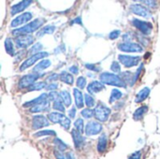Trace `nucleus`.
Here are the masks:
<instances>
[{
    "instance_id": "nucleus-53",
    "label": "nucleus",
    "mask_w": 160,
    "mask_h": 159,
    "mask_svg": "<svg viewBox=\"0 0 160 159\" xmlns=\"http://www.w3.org/2000/svg\"><path fill=\"white\" fill-rule=\"evenodd\" d=\"M73 23H79V24H82V20H81V18L80 17H78V18H76V19H74L72 22H71V24H73Z\"/></svg>"
},
{
    "instance_id": "nucleus-41",
    "label": "nucleus",
    "mask_w": 160,
    "mask_h": 159,
    "mask_svg": "<svg viewBox=\"0 0 160 159\" xmlns=\"http://www.w3.org/2000/svg\"><path fill=\"white\" fill-rule=\"evenodd\" d=\"M111 69L113 73H120L121 71V66H120V63L119 62H112V66H111Z\"/></svg>"
},
{
    "instance_id": "nucleus-10",
    "label": "nucleus",
    "mask_w": 160,
    "mask_h": 159,
    "mask_svg": "<svg viewBox=\"0 0 160 159\" xmlns=\"http://www.w3.org/2000/svg\"><path fill=\"white\" fill-rule=\"evenodd\" d=\"M35 37L32 35H23L15 38V44L19 49H25L30 45H34Z\"/></svg>"
},
{
    "instance_id": "nucleus-1",
    "label": "nucleus",
    "mask_w": 160,
    "mask_h": 159,
    "mask_svg": "<svg viewBox=\"0 0 160 159\" xmlns=\"http://www.w3.org/2000/svg\"><path fill=\"white\" fill-rule=\"evenodd\" d=\"M45 23V20L38 18V19H35L33 21H31L30 22L26 23L25 25H23L22 27L14 29L11 34L14 37H20V36H23V35H29L32 34L35 31H38L40 28H42V25Z\"/></svg>"
},
{
    "instance_id": "nucleus-2",
    "label": "nucleus",
    "mask_w": 160,
    "mask_h": 159,
    "mask_svg": "<svg viewBox=\"0 0 160 159\" xmlns=\"http://www.w3.org/2000/svg\"><path fill=\"white\" fill-rule=\"evenodd\" d=\"M99 80L103 84L107 85H112L115 87H121V88H126L127 83L120 78V76L111 73V72H102L99 75Z\"/></svg>"
},
{
    "instance_id": "nucleus-29",
    "label": "nucleus",
    "mask_w": 160,
    "mask_h": 159,
    "mask_svg": "<svg viewBox=\"0 0 160 159\" xmlns=\"http://www.w3.org/2000/svg\"><path fill=\"white\" fill-rule=\"evenodd\" d=\"M54 157L56 159H75L72 153H64L57 149L54 150Z\"/></svg>"
},
{
    "instance_id": "nucleus-6",
    "label": "nucleus",
    "mask_w": 160,
    "mask_h": 159,
    "mask_svg": "<svg viewBox=\"0 0 160 159\" xmlns=\"http://www.w3.org/2000/svg\"><path fill=\"white\" fill-rule=\"evenodd\" d=\"M131 23L134 27H136L142 35L143 36H149L152 33L153 30V24L150 22L142 21L140 19H132Z\"/></svg>"
},
{
    "instance_id": "nucleus-23",
    "label": "nucleus",
    "mask_w": 160,
    "mask_h": 159,
    "mask_svg": "<svg viewBox=\"0 0 160 159\" xmlns=\"http://www.w3.org/2000/svg\"><path fill=\"white\" fill-rule=\"evenodd\" d=\"M56 30V27L55 25H46V26H43L42 28H40L38 32H37V37H42L44 35H52L54 33V31Z\"/></svg>"
},
{
    "instance_id": "nucleus-7",
    "label": "nucleus",
    "mask_w": 160,
    "mask_h": 159,
    "mask_svg": "<svg viewBox=\"0 0 160 159\" xmlns=\"http://www.w3.org/2000/svg\"><path fill=\"white\" fill-rule=\"evenodd\" d=\"M119 63L124 65L126 67H133L139 65V63L142 61L141 56H132L128 54H119L118 55Z\"/></svg>"
},
{
    "instance_id": "nucleus-47",
    "label": "nucleus",
    "mask_w": 160,
    "mask_h": 159,
    "mask_svg": "<svg viewBox=\"0 0 160 159\" xmlns=\"http://www.w3.org/2000/svg\"><path fill=\"white\" fill-rule=\"evenodd\" d=\"M47 90H49L50 92H52V91H55L57 88H58V83L57 82H51L50 84H48L47 85Z\"/></svg>"
},
{
    "instance_id": "nucleus-52",
    "label": "nucleus",
    "mask_w": 160,
    "mask_h": 159,
    "mask_svg": "<svg viewBox=\"0 0 160 159\" xmlns=\"http://www.w3.org/2000/svg\"><path fill=\"white\" fill-rule=\"evenodd\" d=\"M69 71L72 73V74H78L79 73V68H78V67L77 66H75V65H73V66H71L70 67H69Z\"/></svg>"
},
{
    "instance_id": "nucleus-14",
    "label": "nucleus",
    "mask_w": 160,
    "mask_h": 159,
    "mask_svg": "<svg viewBox=\"0 0 160 159\" xmlns=\"http://www.w3.org/2000/svg\"><path fill=\"white\" fill-rule=\"evenodd\" d=\"M31 3H32L31 0H23V1H21V2L13 5L10 7V15L11 16H14L15 14H18L20 12H22V10H24L27 7H29V5Z\"/></svg>"
},
{
    "instance_id": "nucleus-9",
    "label": "nucleus",
    "mask_w": 160,
    "mask_h": 159,
    "mask_svg": "<svg viewBox=\"0 0 160 159\" xmlns=\"http://www.w3.org/2000/svg\"><path fill=\"white\" fill-rule=\"evenodd\" d=\"M103 130V127L102 125L98 122V121H89L86 125H85V134L88 137H92V136H96L99 133H101Z\"/></svg>"
},
{
    "instance_id": "nucleus-8",
    "label": "nucleus",
    "mask_w": 160,
    "mask_h": 159,
    "mask_svg": "<svg viewBox=\"0 0 160 159\" xmlns=\"http://www.w3.org/2000/svg\"><path fill=\"white\" fill-rule=\"evenodd\" d=\"M119 51L124 52H142L143 47L136 42H122L117 45Z\"/></svg>"
},
{
    "instance_id": "nucleus-4",
    "label": "nucleus",
    "mask_w": 160,
    "mask_h": 159,
    "mask_svg": "<svg viewBox=\"0 0 160 159\" xmlns=\"http://www.w3.org/2000/svg\"><path fill=\"white\" fill-rule=\"evenodd\" d=\"M48 56H49V52H38L37 54L31 55L24 62H22V64L19 67V70L20 71H24L25 69H27V68L31 67L32 66H34L38 61L43 60V58L48 57Z\"/></svg>"
},
{
    "instance_id": "nucleus-42",
    "label": "nucleus",
    "mask_w": 160,
    "mask_h": 159,
    "mask_svg": "<svg viewBox=\"0 0 160 159\" xmlns=\"http://www.w3.org/2000/svg\"><path fill=\"white\" fill-rule=\"evenodd\" d=\"M85 67L91 71H95V72H98V71H100V67H98V65H95V64H85Z\"/></svg>"
},
{
    "instance_id": "nucleus-22",
    "label": "nucleus",
    "mask_w": 160,
    "mask_h": 159,
    "mask_svg": "<svg viewBox=\"0 0 160 159\" xmlns=\"http://www.w3.org/2000/svg\"><path fill=\"white\" fill-rule=\"evenodd\" d=\"M150 93H151V90H150L149 87H144V88H142V89L137 94V96H136V97H135V102H136V103H142V102H143V101L149 97Z\"/></svg>"
},
{
    "instance_id": "nucleus-5",
    "label": "nucleus",
    "mask_w": 160,
    "mask_h": 159,
    "mask_svg": "<svg viewBox=\"0 0 160 159\" xmlns=\"http://www.w3.org/2000/svg\"><path fill=\"white\" fill-rule=\"evenodd\" d=\"M40 77L39 73L38 72H32L30 74H26L24 76H22L18 82V87L19 89H28L30 86H32L35 82H37L36 81Z\"/></svg>"
},
{
    "instance_id": "nucleus-12",
    "label": "nucleus",
    "mask_w": 160,
    "mask_h": 159,
    "mask_svg": "<svg viewBox=\"0 0 160 159\" xmlns=\"http://www.w3.org/2000/svg\"><path fill=\"white\" fill-rule=\"evenodd\" d=\"M50 126V121L48 119V117L41 115V114H38V115H34L33 119H32V127L35 130L43 128L45 127H49Z\"/></svg>"
},
{
    "instance_id": "nucleus-15",
    "label": "nucleus",
    "mask_w": 160,
    "mask_h": 159,
    "mask_svg": "<svg viewBox=\"0 0 160 159\" xmlns=\"http://www.w3.org/2000/svg\"><path fill=\"white\" fill-rule=\"evenodd\" d=\"M71 136L73 139V142H74V146L76 149H81L85 142V138L82 137V134H81L78 130H76L75 128L71 130Z\"/></svg>"
},
{
    "instance_id": "nucleus-38",
    "label": "nucleus",
    "mask_w": 160,
    "mask_h": 159,
    "mask_svg": "<svg viewBox=\"0 0 160 159\" xmlns=\"http://www.w3.org/2000/svg\"><path fill=\"white\" fill-rule=\"evenodd\" d=\"M56 133L54 130H41L38 131L37 133L34 134V137L38 138V137H43V136H55Z\"/></svg>"
},
{
    "instance_id": "nucleus-44",
    "label": "nucleus",
    "mask_w": 160,
    "mask_h": 159,
    "mask_svg": "<svg viewBox=\"0 0 160 159\" xmlns=\"http://www.w3.org/2000/svg\"><path fill=\"white\" fill-rule=\"evenodd\" d=\"M70 125H71V121H70V119L69 118H66L64 121H63V123L60 125L65 130H68L69 128H70Z\"/></svg>"
},
{
    "instance_id": "nucleus-26",
    "label": "nucleus",
    "mask_w": 160,
    "mask_h": 159,
    "mask_svg": "<svg viewBox=\"0 0 160 159\" xmlns=\"http://www.w3.org/2000/svg\"><path fill=\"white\" fill-rule=\"evenodd\" d=\"M51 65H52V62L49 59H43L38 65H36L34 67V69L33 70H34V72H38V73L41 70H45L46 68L50 67Z\"/></svg>"
},
{
    "instance_id": "nucleus-21",
    "label": "nucleus",
    "mask_w": 160,
    "mask_h": 159,
    "mask_svg": "<svg viewBox=\"0 0 160 159\" xmlns=\"http://www.w3.org/2000/svg\"><path fill=\"white\" fill-rule=\"evenodd\" d=\"M48 99H49L48 98V94H41L38 97H37V98H35V99H33L31 101H28V102L24 103L22 106L24 108H28V107L32 108V107H34V106H36L38 104H40V103H42V102H44V101H46Z\"/></svg>"
},
{
    "instance_id": "nucleus-11",
    "label": "nucleus",
    "mask_w": 160,
    "mask_h": 159,
    "mask_svg": "<svg viewBox=\"0 0 160 159\" xmlns=\"http://www.w3.org/2000/svg\"><path fill=\"white\" fill-rule=\"evenodd\" d=\"M32 16L33 15H32L31 12H23L22 14L19 15L18 17L14 18L11 21L10 26L12 28H15V29H17V27H19L20 25H22L23 26V24L25 25L26 22L28 23V22L32 19Z\"/></svg>"
},
{
    "instance_id": "nucleus-51",
    "label": "nucleus",
    "mask_w": 160,
    "mask_h": 159,
    "mask_svg": "<svg viewBox=\"0 0 160 159\" xmlns=\"http://www.w3.org/2000/svg\"><path fill=\"white\" fill-rule=\"evenodd\" d=\"M142 3L147 4V6L150 7H157V6H158L157 1H142Z\"/></svg>"
},
{
    "instance_id": "nucleus-25",
    "label": "nucleus",
    "mask_w": 160,
    "mask_h": 159,
    "mask_svg": "<svg viewBox=\"0 0 160 159\" xmlns=\"http://www.w3.org/2000/svg\"><path fill=\"white\" fill-rule=\"evenodd\" d=\"M59 80H60L61 82H63L64 83L68 84V85H71V84H73V82H74V78H73V76H72L70 73L67 72V71H62V72L59 74Z\"/></svg>"
},
{
    "instance_id": "nucleus-48",
    "label": "nucleus",
    "mask_w": 160,
    "mask_h": 159,
    "mask_svg": "<svg viewBox=\"0 0 160 159\" xmlns=\"http://www.w3.org/2000/svg\"><path fill=\"white\" fill-rule=\"evenodd\" d=\"M76 107L74 106V107H72L70 110H68V117L70 118V119H73V118H75V115H76Z\"/></svg>"
},
{
    "instance_id": "nucleus-20",
    "label": "nucleus",
    "mask_w": 160,
    "mask_h": 159,
    "mask_svg": "<svg viewBox=\"0 0 160 159\" xmlns=\"http://www.w3.org/2000/svg\"><path fill=\"white\" fill-rule=\"evenodd\" d=\"M67 117L61 113V112H50L48 114V119L50 122H52V124H62L63 121L66 119Z\"/></svg>"
},
{
    "instance_id": "nucleus-24",
    "label": "nucleus",
    "mask_w": 160,
    "mask_h": 159,
    "mask_svg": "<svg viewBox=\"0 0 160 159\" xmlns=\"http://www.w3.org/2000/svg\"><path fill=\"white\" fill-rule=\"evenodd\" d=\"M147 111H148V106H145V105L141 106V107L138 108V109L135 111V112L133 113V119H134L135 121H140V120H142V119L143 118L144 114L147 112Z\"/></svg>"
},
{
    "instance_id": "nucleus-40",
    "label": "nucleus",
    "mask_w": 160,
    "mask_h": 159,
    "mask_svg": "<svg viewBox=\"0 0 160 159\" xmlns=\"http://www.w3.org/2000/svg\"><path fill=\"white\" fill-rule=\"evenodd\" d=\"M86 78L85 77H82V76H81V77H79L78 79H77V82H76V85H77V88L78 89H83L85 86H86Z\"/></svg>"
},
{
    "instance_id": "nucleus-16",
    "label": "nucleus",
    "mask_w": 160,
    "mask_h": 159,
    "mask_svg": "<svg viewBox=\"0 0 160 159\" xmlns=\"http://www.w3.org/2000/svg\"><path fill=\"white\" fill-rule=\"evenodd\" d=\"M104 89H105V86L100 81H93L87 86V91L88 93H90L91 96H94L97 93H99Z\"/></svg>"
},
{
    "instance_id": "nucleus-50",
    "label": "nucleus",
    "mask_w": 160,
    "mask_h": 159,
    "mask_svg": "<svg viewBox=\"0 0 160 159\" xmlns=\"http://www.w3.org/2000/svg\"><path fill=\"white\" fill-rule=\"evenodd\" d=\"M142 158V151H137L135 153H133L128 159H141Z\"/></svg>"
},
{
    "instance_id": "nucleus-35",
    "label": "nucleus",
    "mask_w": 160,
    "mask_h": 159,
    "mask_svg": "<svg viewBox=\"0 0 160 159\" xmlns=\"http://www.w3.org/2000/svg\"><path fill=\"white\" fill-rule=\"evenodd\" d=\"M42 48H43V45H42L40 42L35 43V44L30 48V50L28 51V53H29V54H32V55L37 54V53H38V52H41L40 50H42Z\"/></svg>"
},
{
    "instance_id": "nucleus-18",
    "label": "nucleus",
    "mask_w": 160,
    "mask_h": 159,
    "mask_svg": "<svg viewBox=\"0 0 160 159\" xmlns=\"http://www.w3.org/2000/svg\"><path fill=\"white\" fill-rule=\"evenodd\" d=\"M108 147V137L105 133H102L98 141V144H97V150L98 153L102 154L107 150Z\"/></svg>"
},
{
    "instance_id": "nucleus-37",
    "label": "nucleus",
    "mask_w": 160,
    "mask_h": 159,
    "mask_svg": "<svg viewBox=\"0 0 160 159\" xmlns=\"http://www.w3.org/2000/svg\"><path fill=\"white\" fill-rule=\"evenodd\" d=\"M84 102H85V105H86L88 108H90V109L96 105V100H95V98H94L91 95H89V94H85V95H84Z\"/></svg>"
},
{
    "instance_id": "nucleus-39",
    "label": "nucleus",
    "mask_w": 160,
    "mask_h": 159,
    "mask_svg": "<svg viewBox=\"0 0 160 159\" xmlns=\"http://www.w3.org/2000/svg\"><path fill=\"white\" fill-rule=\"evenodd\" d=\"M48 98L50 101H52L53 102H56L58 100H61V97H60V94L55 92V91H52L48 94Z\"/></svg>"
},
{
    "instance_id": "nucleus-19",
    "label": "nucleus",
    "mask_w": 160,
    "mask_h": 159,
    "mask_svg": "<svg viewBox=\"0 0 160 159\" xmlns=\"http://www.w3.org/2000/svg\"><path fill=\"white\" fill-rule=\"evenodd\" d=\"M51 108V104H50V100H46L40 104H38L32 108H30V112L32 113H38V112H48Z\"/></svg>"
},
{
    "instance_id": "nucleus-30",
    "label": "nucleus",
    "mask_w": 160,
    "mask_h": 159,
    "mask_svg": "<svg viewBox=\"0 0 160 159\" xmlns=\"http://www.w3.org/2000/svg\"><path fill=\"white\" fill-rule=\"evenodd\" d=\"M122 97H123V93L120 90H118V89H112V93H111V97H110L109 102L112 104L114 101L119 100Z\"/></svg>"
},
{
    "instance_id": "nucleus-45",
    "label": "nucleus",
    "mask_w": 160,
    "mask_h": 159,
    "mask_svg": "<svg viewBox=\"0 0 160 159\" xmlns=\"http://www.w3.org/2000/svg\"><path fill=\"white\" fill-rule=\"evenodd\" d=\"M120 35H121V31H120V30H114V31H112V32H111V33H110V35H109V38L113 40V39L118 38V37H120Z\"/></svg>"
},
{
    "instance_id": "nucleus-46",
    "label": "nucleus",
    "mask_w": 160,
    "mask_h": 159,
    "mask_svg": "<svg viewBox=\"0 0 160 159\" xmlns=\"http://www.w3.org/2000/svg\"><path fill=\"white\" fill-rule=\"evenodd\" d=\"M136 37H137V38L139 39V41L140 42H142L144 46H148V44H149V40L147 39V38H145L144 37L145 36H143V35H142V34H140V35H136Z\"/></svg>"
},
{
    "instance_id": "nucleus-34",
    "label": "nucleus",
    "mask_w": 160,
    "mask_h": 159,
    "mask_svg": "<svg viewBox=\"0 0 160 159\" xmlns=\"http://www.w3.org/2000/svg\"><path fill=\"white\" fill-rule=\"evenodd\" d=\"M52 109L57 111L58 112H61V113H64L66 112V106L64 105L62 99L61 100H58L56 102H53L52 103Z\"/></svg>"
},
{
    "instance_id": "nucleus-32",
    "label": "nucleus",
    "mask_w": 160,
    "mask_h": 159,
    "mask_svg": "<svg viewBox=\"0 0 160 159\" xmlns=\"http://www.w3.org/2000/svg\"><path fill=\"white\" fill-rule=\"evenodd\" d=\"M74 128L76 130H78L81 134H83L85 131L84 128V121L82 118H78L75 122H74Z\"/></svg>"
},
{
    "instance_id": "nucleus-13",
    "label": "nucleus",
    "mask_w": 160,
    "mask_h": 159,
    "mask_svg": "<svg viewBox=\"0 0 160 159\" xmlns=\"http://www.w3.org/2000/svg\"><path fill=\"white\" fill-rule=\"evenodd\" d=\"M129 9L132 13L143 17V18H150L151 17V11L145 7L144 6L141 5V4H132L129 7Z\"/></svg>"
},
{
    "instance_id": "nucleus-3",
    "label": "nucleus",
    "mask_w": 160,
    "mask_h": 159,
    "mask_svg": "<svg viewBox=\"0 0 160 159\" xmlns=\"http://www.w3.org/2000/svg\"><path fill=\"white\" fill-rule=\"evenodd\" d=\"M111 113H112V110L110 108H108L101 101H99L98 103V105L96 106V109H95V118L98 122H102V123L107 122Z\"/></svg>"
},
{
    "instance_id": "nucleus-27",
    "label": "nucleus",
    "mask_w": 160,
    "mask_h": 159,
    "mask_svg": "<svg viewBox=\"0 0 160 159\" xmlns=\"http://www.w3.org/2000/svg\"><path fill=\"white\" fill-rule=\"evenodd\" d=\"M5 49L8 54H9L10 56H14L15 55V48H14V43L13 40L9 37L6 38L5 40Z\"/></svg>"
},
{
    "instance_id": "nucleus-31",
    "label": "nucleus",
    "mask_w": 160,
    "mask_h": 159,
    "mask_svg": "<svg viewBox=\"0 0 160 159\" xmlns=\"http://www.w3.org/2000/svg\"><path fill=\"white\" fill-rule=\"evenodd\" d=\"M53 144H54V146L56 147V149L59 150V151H61V152H65V151L68 148V145L66 144L62 140H60V139H58V138H55V139L53 140Z\"/></svg>"
},
{
    "instance_id": "nucleus-36",
    "label": "nucleus",
    "mask_w": 160,
    "mask_h": 159,
    "mask_svg": "<svg viewBox=\"0 0 160 159\" xmlns=\"http://www.w3.org/2000/svg\"><path fill=\"white\" fill-rule=\"evenodd\" d=\"M81 114L85 119H91L92 117H95V110H92L90 108L83 109V110H82Z\"/></svg>"
},
{
    "instance_id": "nucleus-43",
    "label": "nucleus",
    "mask_w": 160,
    "mask_h": 159,
    "mask_svg": "<svg viewBox=\"0 0 160 159\" xmlns=\"http://www.w3.org/2000/svg\"><path fill=\"white\" fill-rule=\"evenodd\" d=\"M133 33H126L123 35V40L124 42H131V40L136 37L135 35H131Z\"/></svg>"
},
{
    "instance_id": "nucleus-17",
    "label": "nucleus",
    "mask_w": 160,
    "mask_h": 159,
    "mask_svg": "<svg viewBox=\"0 0 160 159\" xmlns=\"http://www.w3.org/2000/svg\"><path fill=\"white\" fill-rule=\"evenodd\" d=\"M73 96H74V99H75L76 108L77 109H82L84 106V95L82 94V92L78 88H74L73 89Z\"/></svg>"
},
{
    "instance_id": "nucleus-33",
    "label": "nucleus",
    "mask_w": 160,
    "mask_h": 159,
    "mask_svg": "<svg viewBox=\"0 0 160 159\" xmlns=\"http://www.w3.org/2000/svg\"><path fill=\"white\" fill-rule=\"evenodd\" d=\"M45 87H47V82L45 81L44 82H37L32 86H30L28 88V91H40V90L44 89Z\"/></svg>"
},
{
    "instance_id": "nucleus-28",
    "label": "nucleus",
    "mask_w": 160,
    "mask_h": 159,
    "mask_svg": "<svg viewBox=\"0 0 160 159\" xmlns=\"http://www.w3.org/2000/svg\"><path fill=\"white\" fill-rule=\"evenodd\" d=\"M59 94H60V97H61V99H62L64 105L66 107H69L71 105V103H72L71 96H70L69 92L67 91V90H62Z\"/></svg>"
},
{
    "instance_id": "nucleus-49",
    "label": "nucleus",
    "mask_w": 160,
    "mask_h": 159,
    "mask_svg": "<svg viewBox=\"0 0 160 159\" xmlns=\"http://www.w3.org/2000/svg\"><path fill=\"white\" fill-rule=\"evenodd\" d=\"M59 79V75L56 74V73H53V74H51L48 78H47V81L51 82H54L55 81H57Z\"/></svg>"
}]
</instances>
